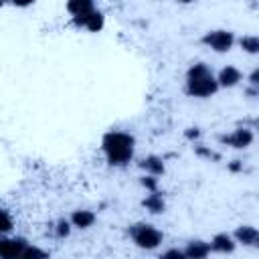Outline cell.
<instances>
[{
    "label": "cell",
    "mask_w": 259,
    "mask_h": 259,
    "mask_svg": "<svg viewBox=\"0 0 259 259\" xmlns=\"http://www.w3.org/2000/svg\"><path fill=\"white\" fill-rule=\"evenodd\" d=\"M101 154L111 168H125L136 156V138L123 130H109L101 138Z\"/></svg>",
    "instance_id": "6da1fadb"
},
{
    "label": "cell",
    "mask_w": 259,
    "mask_h": 259,
    "mask_svg": "<svg viewBox=\"0 0 259 259\" xmlns=\"http://www.w3.org/2000/svg\"><path fill=\"white\" fill-rule=\"evenodd\" d=\"M184 91L194 99H210L219 91V83L214 71L204 61H196L186 69L184 75Z\"/></svg>",
    "instance_id": "7a4b0ae2"
},
{
    "label": "cell",
    "mask_w": 259,
    "mask_h": 259,
    "mask_svg": "<svg viewBox=\"0 0 259 259\" xmlns=\"http://www.w3.org/2000/svg\"><path fill=\"white\" fill-rule=\"evenodd\" d=\"M127 235H130L132 243L142 251H156L164 241V233L156 225L146 223V221H138V223L130 225Z\"/></svg>",
    "instance_id": "3957f363"
},
{
    "label": "cell",
    "mask_w": 259,
    "mask_h": 259,
    "mask_svg": "<svg viewBox=\"0 0 259 259\" xmlns=\"http://www.w3.org/2000/svg\"><path fill=\"white\" fill-rule=\"evenodd\" d=\"M235 42H237V36L229 28H212L200 36V45L210 49L212 53H229L233 51Z\"/></svg>",
    "instance_id": "277c9868"
},
{
    "label": "cell",
    "mask_w": 259,
    "mask_h": 259,
    "mask_svg": "<svg viewBox=\"0 0 259 259\" xmlns=\"http://www.w3.org/2000/svg\"><path fill=\"white\" fill-rule=\"evenodd\" d=\"M217 140H219V144L229 146V148H233V150H247V148L253 144L255 134H253V127H249V125L243 123V125L235 127V130L229 132V134H221Z\"/></svg>",
    "instance_id": "5b68a950"
},
{
    "label": "cell",
    "mask_w": 259,
    "mask_h": 259,
    "mask_svg": "<svg viewBox=\"0 0 259 259\" xmlns=\"http://www.w3.org/2000/svg\"><path fill=\"white\" fill-rule=\"evenodd\" d=\"M214 77H217L219 89H233V87H237V85L243 81L245 75L241 73L239 67H235V65H225L219 73H214Z\"/></svg>",
    "instance_id": "8992f818"
},
{
    "label": "cell",
    "mask_w": 259,
    "mask_h": 259,
    "mask_svg": "<svg viewBox=\"0 0 259 259\" xmlns=\"http://www.w3.org/2000/svg\"><path fill=\"white\" fill-rule=\"evenodd\" d=\"M208 245H210V253H219V255H231L237 249V241L233 239L231 233H217V235H212Z\"/></svg>",
    "instance_id": "52a82bcc"
},
{
    "label": "cell",
    "mask_w": 259,
    "mask_h": 259,
    "mask_svg": "<svg viewBox=\"0 0 259 259\" xmlns=\"http://www.w3.org/2000/svg\"><path fill=\"white\" fill-rule=\"evenodd\" d=\"M233 239L237 241V245L243 247H257L259 245V231L253 225H239L233 233Z\"/></svg>",
    "instance_id": "ba28073f"
},
{
    "label": "cell",
    "mask_w": 259,
    "mask_h": 259,
    "mask_svg": "<svg viewBox=\"0 0 259 259\" xmlns=\"http://www.w3.org/2000/svg\"><path fill=\"white\" fill-rule=\"evenodd\" d=\"M69 221H71L73 229H79V231H87V229H91V227L95 225V221H97V214H95L93 210H89V208H75V210L71 212Z\"/></svg>",
    "instance_id": "9c48e42d"
},
{
    "label": "cell",
    "mask_w": 259,
    "mask_h": 259,
    "mask_svg": "<svg viewBox=\"0 0 259 259\" xmlns=\"http://www.w3.org/2000/svg\"><path fill=\"white\" fill-rule=\"evenodd\" d=\"M140 168H142L146 174H152V176L160 178V176H164V172H166V162H164L162 156L148 154V156H144V158L140 160Z\"/></svg>",
    "instance_id": "30bf717a"
},
{
    "label": "cell",
    "mask_w": 259,
    "mask_h": 259,
    "mask_svg": "<svg viewBox=\"0 0 259 259\" xmlns=\"http://www.w3.org/2000/svg\"><path fill=\"white\" fill-rule=\"evenodd\" d=\"M182 251H184V259H204L210 255V245L208 241L202 239H190Z\"/></svg>",
    "instance_id": "8fae6325"
},
{
    "label": "cell",
    "mask_w": 259,
    "mask_h": 259,
    "mask_svg": "<svg viewBox=\"0 0 259 259\" xmlns=\"http://www.w3.org/2000/svg\"><path fill=\"white\" fill-rule=\"evenodd\" d=\"M142 206L150 212V214H162L166 210V200L164 196L160 194V190H154V192H146L144 200H142Z\"/></svg>",
    "instance_id": "7c38bea8"
},
{
    "label": "cell",
    "mask_w": 259,
    "mask_h": 259,
    "mask_svg": "<svg viewBox=\"0 0 259 259\" xmlns=\"http://www.w3.org/2000/svg\"><path fill=\"white\" fill-rule=\"evenodd\" d=\"M65 8L71 16H77V14H85V12H91L95 10V0H67L65 2Z\"/></svg>",
    "instance_id": "4fadbf2b"
},
{
    "label": "cell",
    "mask_w": 259,
    "mask_h": 259,
    "mask_svg": "<svg viewBox=\"0 0 259 259\" xmlns=\"http://www.w3.org/2000/svg\"><path fill=\"white\" fill-rule=\"evenodd\" d=\"M103 26H105V14L99 8H95L93 12H89V16H87V20L83 24V28L87 32H101Z\"/></svg>",
    "instance_id": "5bb4252c"
},
{
    "label": "cell",
    "mask_w": 259,
    "mask_h": 259,
    "mask_svg": "<svg viewBox=\"0 0 259 259\" xmlns=\"http://www.w3.org/2000/svg\"><path fill=\"white\" fill-rule=\"evenodd\" d=\"M235 45H239L241 51L247 53V55H257L259 53V36L257 34H243L241 38H237Z\"/></svg>",
    "instance_id": "9a60e30c"
},
{
    "label": "cell",
    "mask_w": 259,
    "mask_h": 259,
    "mask_svg": "<svg viewBox=\"0 0 259 259\" xmlns=\"http://www.w3.org/2000/svg\"><path fill=\"white\" fill-rule=\"evenodd\" d=\"M194 154L198 156V158H204V160H221V154L219 152H214L210 146H204V144H198V142H194Z\"/></svg>",
    "instance_id": "2e32d148"
},
{
    "label": "cell",
    "mask_w": 259,
    "mask_h": 259,
    "mask_svg": "<svg viewBox=\"0 0 259 259\" xmlns=\"http://www.w3.org/2000/svg\"><path fill=\"white\" fill-rule=\"evenodd\" d=\"M12 229H14V221H12L10 210L0 206V235H10Z\"/></svg>",
    "instance_id": "e0dca14e"
},
{
    "label": "cell",
    "mask_w": 259,
    "mask_h": 259,
    "mask_svg": "<svg viewBox=\"0 0 259 259\" xmlns=\"http://www.w3.org/2000/svg\"><path fill=\"white\" fill-rule=\"evenodd\" d=\"M71 231H73V225H71L69 219H59L53 227V233H55L57 239H67L71 235Z\"/></svg>",
    "instance_id": "ac0fdd59"
},
{
    "label": "cell",
    "mask_w": 259,
    "mask_h": 259,
    "mask_svg": "<svg viewBox=\"0 0 259 259\" xmlns=\"http://www.w3.org/2000/svg\"><path fill=\"white\" fill-rule=\"evenodd\" d=\"M45 257H49V253L42 251V249H38L32 243H28L26 249H24V253H22V259H45Z\"/></svg>",
    "instance_id": "d6986e66"
},
{
    "label": "cell",
    "mask_w": 259,
    "mask_h": 259,
    "mask_svg": "<svg viewBox=\"0 0 259 259\" xmlns=\"http://www.w3.org/2000/svg\"><path fill=\"white\" fill-rule=\"evenodd\" d=\"M140 184H142V188H146V192L160 190V188H158V178L152 176V174H144V176H140Z\"/></svg>",
    "instance_id": "ffe728a7"
},
{
    "label": "cell",
    "mask_w": 259,
    "mask_h": 259,
    "mask_svg": "<svg viewBox=\"0 0 259 259\" xmlns=\"http://www.w3.org/2000/svg\"><path fill=\"white\" fill-rule=\"evenodd\" d=\"M162 257L164 259H184V251L178 249V247H172V249L162 251Z\"/></svg>",
    "instance_id": "44dd1931"
},
{
    "label": "cell",
    "mask_w": 259,
    "mask_h": 259,
    "mask_svg": "<svg viewBox=\"0 0 259 259\" xmlns=\"http://www.w3.org/2000/svg\"><path fill=\"white\" fill-rule=\"evenodd\" d=\"M184 138L190 142H198L200 140V130L198 127H186L184 130Z\"/></svg>",
    "instance_id": "7402d4cb"
},
{
    "label": "cell",
    "mask_w": 259,
    "mask_h": 259,
    "mask_svg": "<svg viewBox=\"0 0 259 259\" xmlns=\"http://www.w3.org/2000/svg\"><path fill=\"white\" fill-rule=\"evenodd\" d=\"M247 83H249V87H259V67H255V69L249 73Z\"/></svg>",
    "instance_id": "603a6c76"
},
{
    "label": "cell",
    "mask_w": 259,
    "mask_h": 259,
    "mask_svg": "<svg viewBox=\"0 0 259 259\" xmlns=\"http://www.w3.org/2000/svg\"><path fill=\"white\" fill-rule=\"evenodd\" d=\"M12 6H16V8H28V6H32L36 0H8Z\"/></svg>",
    "instance_id": "cb8c5ba5"
},
{
    "label": "cell",
    "mask_w": 259,
    "mask_h": 259,
    "mask_svg": "<svg viewBox=\"0 0 259 259\" xmlns=\"http://www.w3.org/2000/svg\"><path fill=\"white\" fill-rule=\"evenodd\" d=\"M227 168H229L231 172H241V170H243V160H231V162L227 164Z\"/></svg>",
    "instance_id": "d4e9b609"
},
{
    "label": "cell",
    "mask_w": 259,
    "mask_h": 259,
    "mask_svg": "<svg viewBox=\"0 0 259 259\" xmlns=\"http://www.w3.org/2000/svg\"><path fill=\"white\" fill-rule=\"evenodd\" d=\"M174 2H178V4H190V2H194V0H174Z\"/></svg>",
    "instance_id": "484cf974"
},
{
    "label": "cell",
    "mask_w": 259,
    "mask_h": 259,
    "mask_svg": "<svg viewBox=\"0 0 259 259\" xmlns=\"http://www.w3.org/2000/svg\"><path fill=\"white\" fill-rule=\"evenodd\" d=\"M6 2H8V0H0V8H2V6L6 4Z\"/></svg>",
    "instance_id": "4316f807"
}]
</instances>
